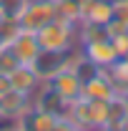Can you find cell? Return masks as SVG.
<instances>
[{
	"label": "cell",
	"instance_id": "cell-3",
	"mask_svg": "<svg viewBox=\"0 0 128 131\" xmlns=\"http://www.w3.org/2000/svg\"><path fill=\"white\" fill-rule=\"evenodd\" d=\"M83 56L91 61L93 66H98L100 71H106L108 66H113L121 56L118 50L113 48V40L111 38H100V40H91V43H83Z\"/></svg>",
	"mask_w": 128,
	"mask_h": 131
},
{
	"label": "cell",
	"instance_id": "cell-18",
	"mask_svg": "<svg viewBox=\"0 0 128 131\" xmlns=\"http://www.w3.org/2000/svg\"><path fill=\"white\" fill-rule=\"evenodd\" d=\"M111 40H113V48L118 50V56L123 58L128 53V30H121V33H116V35H111Z\"/></svg>",
	"mask_w": 128,
	"mask_h": 131
},
{
	"label": "cell",
	"instance_id": "cell-4",
	"mask_svg": "<svg viewBox=\"0 0 128 131\" xmlns=\"http://www.w3.org/2000/svg\"><path fill=\"white\" fill-rule=\"evenodd\" d=\"M80 96L88 98V101H111V98L118 96V88L111 81V76L106 71H100V73H96L93 78H88L83 83V93Z\"/></svg>",
	"mask_w": 128,
	"mask_h": 131
},
{
	"label": "cell",
	"instance_id": "cell-15",
	"mask_svg": "<svg viewBox=\"0 0 128 131\" xmlns=\"http://www.w3.org/2000/svg\"><path fill=\"white\" fill-rule=\"evenodd\" d=\"M25 5H28V0H3L0 3V15L5 18H20V13L25 10Z\"/></svg>",
	"mask_w": 128,
	"mask_h": 131
},
{
	"label": "cell",
	"instance_id": "cell-22",
	"mask_svg": "<svg viewBox=\"0 0 128 131\" xmlns=\"http://www.w3.org/2000/svg\"><path fill=\"white\" fill-rule=\"evenodd\" d=\"M113 3H116V0H113Z\"/></svg>",
	"mask_w": 128,
	"mask_h": 131
},
{
	"label": "cell",
	"instance_id": "cell-11",
	"mask_svg": "<svg viewBox=\"0 0 128 131\" xmlns=\"http://www.w3.org/2000/svg\"><path fill=\"white\" fill-rule=\"evenodd\" d=\"M88 118H91V129H106V124H108V101H88Z\"/></svg>",
	"mask_w": 128,
	"mask_h": 131
},
{
	"label": "cell",
	"instance_id": "cell-16",
	"mask_svg": "<svg viewBox=\"0 0 128 131\" xmlns=\"http://www.w3.org/2000/svg\"><path fill=\"white\" fill-rule=\"evenodd\" d=\"M15 66H18V58L13 56V50L5 46V48L0 50V76H8Z\"/></svg>",
	"mask_w": 128,
	"mask_h": 131
},
{
	"label": "cell",
	"instance_id": "cell-14",
	"mask_svg": "<svg viewBox=\"0 0 128 131\" xmlns=\"http://www.w3.org/2000/svg\"><path fill=\"white\" fill-rule=\"evenodd\" d=\"M20 30H23V28H20V23H18L15 18L0 15V40H3L5 46H8V43H10V40H13Z\"/></svg>",
	"mask_w": 128,
	"mask_h": 131
},
{
	"label": "cell",
	"instance_id": "cell-6",
	"mask_svg": "<svg viewBox=\"0 0 128 131\" xmlns=\"http://www.w3.org/2000/svg\"><path fill=\"white\" fill-rule=\"evenodd\" d=\"M50 86L63 96V101H75V98H80V93H83V81L78 78V73L75 71H70V68H63V71H58L53 78H50Z\"/></svg>",
	"mask_w": 128,
	"mask_h": 131
},
{
	"label": "cell",
	"instance_id": "cell-2",
	"mask_svg": "<svg viewBox=\"0 0 128 131\" xmlns=\"http://www.w3.org/2000/svg\"><path fill=\"white\" fill-rule=\"evenodd\" d=\"M53 18H58V10H55V0H28L25 10L20 13L18 23L23 30H40L45 23H50Z\"/></svg>",
	"mask_w": 128,
	"mask_h": 131
},
{
	"label": "cell",
	"instance_id": "cell-13",
	"mask_svg": "<svg viewBox=\"0 0 128 131\" xmlns=\"http://www.w3.org/2000/svg\"><path fill=\"white\" fill-rule=\"evenodd\" d=\"M55 10H58V18L63 20L80 23V5L75 0H55Z\"/></svg>",
	"mask_w": 128,
	"mask_h": 131
},
{
	"label": "cell",
	"instance_id": "cell-8",
	"mask_svg": "<svg viewBox=\"0 0 128 131\" xmlns=\"http://www.w3.org/2000/svg\"><path fill=\"white\" fill-rule=\"evenodd\" d=\"M15 126L33 129V131H55L58 129V116L48 114V111H43V108H35V106H28L25 114L15 121Z\"/></svg>",
	"mask_w": 128,
	"mask_h": 131
},
{
	"label": "cell",
	"instance_id": "cell-5",
	"mask_svg": "<svg viewBox=\"0 0 128 131\" xmlns=\"http://www.w3.org/2000/svg\"><path fill=\"white\" fill-rule=\"evenodd\" d=\"M8 48L13 50V56L18 58V63H25V66H33L38 53H40V46H38V38L33 30H20L8 43Z\"/></svg>",
	"mask_w": 128,
	"mask_h": 131
},
{
	"label": "cell",
	"instance_id": "cell-10",
	"mask_svg": "<svg viewBox=\"0 0 128 131\" xmlns=\"http://www.w3.org/2000/svg\"><path fill=\"white\" fill-rule=\"evenodd\" d=\"M63 56L65 53H55V50H40L38 58H35V73L40 76V81H50L60 68H63Z\"/></svg>",
	"mask_w": 128,
	"mask_h": 131
},
{
	"label": "cell",
	"instance_id": "cell-17",
	"mask_svg": "<svg viewBox=\"0 0 128 131\" xmlns=\"http://www.w3.org/2000/svg\"><path fill=\"white\" fill-rule=\"evenodd\" d=\"M113 20L128 28V0H116L113 3Z\"/></svg>",
	"mask_w": 128,
	"mask_h": 131
},
{
	"label": "cell",
	"instance_id": "cell-20",
	"mask_svg": "<svg viewBox=\"0 0 128 131\" xmlns=\"http://www.w3.org/2000/svg\"><path fill=\"white\" fill-rule=\"evenodd\" d=\"M3 48H5V43H3V40H0V50H3Z\"/></svg>",
	"mask_w": 128,
	"mask_h": 131
},
{
	"label": "cell",
	"instance_id": "cell-1",
	"mask_svg": "<svg viewBox=\"0 0 128 131\" xmlns=\"http://www.w3.org/2000/svg\"><path fill=\"white\" fill-rule=\"evenodd\" d=\"M35 38H38L40 50L65 53L68 48L78 46V23H70V20H63V18H53L40 30H35Z\"/></svg>",
	"mask_w": 128,
	"mask_h": 131
},
{
	"label": "cell",
	"instance_id": "cell-23",
	"mask_svg": "<svg viewBox=\"0 0 128 131\" xmlns=\"http://www.w3.org/2000/svg\"><path fill=\"white\" fill-rule=\"evenodd\" d=\"M0 3H3V0H0Z\"/></svg>",
	"mask_w": 128,
	"mask_h": 131
},
{
	"label": "cell",
	"instance_id": "cell-9",
	"mask_svg": "<svg viewBox=\"0 0 128 131\" xmlns=\"http://www.w3.org/2000/svg\"><path fill=\"white\" fill-rule=\"evenodd\" d=\"M80 20L96 23V25H108L113 20V0H85L80 5Z\"/></svg>",
	"mask_w": 128,
	"mask_h": 131
},
{
	"label": "cell",
	"instance_id": "cell-21",
	"mask_svg": "<svg viewBox=\"0 0 128 131\" xmlns=\"http://www.w3.org/2000/svg\"><path fill=\"white\" fill-rule=\"evenodd\" d=\"M75 3H78V5H83V3H85V0H75Z\"/></svg>",
	"mask_w": 128,
	"mask_h": 131
},
{
	"label": "cell",
	"instance_id": "cell-12",
	"mask_svg": "<svg viewBox=\"0 0 128 131\" xmlns=\"http://www.w3.org/2000/svg\"><path fill=\"white\" fill-rule=\"evenodd\" d=\"M106 73L111 76V81L116 83V88H118V93H123L128 88V58H118L113 66L106 68Z\"/></svg>",
	"mask_w": 128,
	"mask_h": 131
},
{
	"label": "cell",
	"instance_id": "cell-19",
	"mask_svg": "<svg viewBox=\"0 0 128 131\" xmlns=\"http://www.w3.org/2000/svg\"><path fill=\"white\" fill-rule=\"evenodd\" d=\"M118 129H121V131H128V114L123 116V121H121V126H118Z\"/></svg>",
	"mask_w": 128,
	"mask_h": 131
},
{
	"label": "cell",
	"instance_id": "cell-7",
	"mask_svg": "<svg viewBox=\"0 0 128 131\" xmlns=\"http://www.w3.org/2000/svg\"><path fill=\"white\" fill-rule=\"evenodd\" d=\"M8 81H10V88H15L25 96H33V91L40 86V76L35 73L33 66H25V63H18L10 73H8Z\"/></svg>",
	"mask_w": 128,
	"mask_h": 131
}]
</instances>
